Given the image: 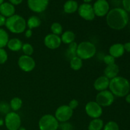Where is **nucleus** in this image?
<instances>
[{"mask_svg":"<svg viewBox=\"0 0 130 130\" xmlns=\"http://www.w3.org/2000/svg\"><path fill=\"white\" fill-rule=\"evenodd\" d=\"M126 101L128 104H130V93H128V95L126 96Z\"/></svg>","mask_w":130,"mask_h":130,"instance_id":"41","label":"nucleus"},{"mask_svg":"<svg viewBox=\"0 0 130 130\" xmlns=\"http://www.w3.org/2000/svg\"><path fill=\"white\" fill-rule=\"evenodd\" d=\"M22 50L23 53H24L25 55L27 56H31L34 53V48H33L32 45L30 43H24L22 45Z\"/></svg>","mask_w":130,"mask_h":130,"instance_id":"29","label":"nucleus"},{"mask_svg":"<svg viewBox=\"0 0 130 130\" xmlns=\"http://www.w3.org/2000/svg\"><path fill=\"white\" fill-rule=\"evenodd\" d=\"M18 66L22 71L29 72L32 71L36 67V62L31 56L23 55L18 60Z\"/></svg>","mask_w":130,"mask_h":130,"instance_id":"10","label":"nucleus"},{"mask_svg":"<svg viewBox=\"0 0 130 130\" xmlns=\"http://www.w3.org/2000/svg\"><path fill=\"white\" fill-rule=\"evenodd\" d=\"M83 1L85 3H90V2L92 1V0H83Z\"/></svg>","mask_w":130,"mask_h":130,"instance_id":"43","label":"nucleus"},{"mask_svg":"<svg viewBox=\"0 0 130 130\" xmlns=\"http://www.w3.org/2000/svg\"><path fill=\"white\" fill-rule=\"evenodd\" d=\"M23 43L20 39L17 38H11L9 39L6 46L11 52H19L22 48Z\"/></svg>","mask_w":130,"mask_h":130,"instance_id":"19","label":"nucleus"},{"mask_svg":"<svg viewBox=\"0 0 130 130\" xmlns=\"http://www.w3.org/2000/svg\"><path fill=\"white\" fill-rule=\"evenodd\" d=\"M74 111L68 105H62L58 107L55 112V117L59 123L67 122L73 116Z\"/></svg>","mask_w":130,"mask_h":130,"instance_id":"7","label":"nucleus"},{"mask_svg":"<svg viewBox=\"0 0 130 130\" xmlns=\"http://www.w3.org/2000/svg\"><path fill=\"white\" fill-rule=\"evenodd\" d=\"M104 126V121L100 118L93 119L88 126V130H102Z\"/></svg>","mask_w":130,"mask_h":130,"instance_id":"23","label":"nucleus"},{"mask_svg":"<svg viewBox=\"0 0 130 130\" xmlns=\"http://www.w3.org/2000/svg\"><path fill=\"white\" fill-rule=\"evenodd\" d=\"M79 5L75 0H67L63 6V11L66 13L72 14L78 10Z\"/></svg>","mask_w":130,"mask_h":130,"instance_id":"20","label":"nucleus"},{"mask_svg":"<svg viewBox=\"0 0 130 130\" xmlns=\"http://www.w3.org/2000/svg\"><path fill=\"white\" fill-rule=\"evenodd\" d=\"M44 44L46 47L50 50L57 49L62 44L60 36L52 33L48 34L44 38Z\"/></svg>","mask_w":130,"mask_h":130,"instance_id":"14","label":"nucleus"},{"mask_svg":"<svg viewBox=\"0 0 130 130\" xmlns=\"http://www.w3.org/2000/svg\"><path fill=\"white\" fill-rule=\"evenodd\" d=\"M115 59L116 58H114V57H113L112 56H111L109 54L104 56V58H103V61H104V62L107 65V66H109V65L116 63Z\"/></svg>","mask_w":130,"mask_h":130,"instance_id":"33","label":"nucleus"},{"mask_svg":"<svg viewBox=\"0 0 130 130\" xmlns=\"http://www.w3.org/2000/svg\"><path fill=\"white\" fill-rule=\"evenodd\" d=\"M59 122L55 116L52 114H45L40 118L38 123L39 130H58Z\"/></svg>","mask_w":130,"mask_h":130,"instance_id":"5","label":"nucleus"},{"mask_svg":"<svg viewBox=\"0 0 130 130\" xmlns=\"http://www.w3.org/2000/svg\"><path fill=\"white\" fill-rule=\"evenodd\" d=\"M68 105L69 106V107L71 108V109H72V110H74V109H76V108L78 107L79 105V102L78 100H76V99H72V100H71V101H70V102L69 103Z\"/></svg>","mask_w":130,"mask_h":130,"instance_id":"35","label":"nucleus"},{"mask_svg":"<svg viewBox=\"0 0 130 130\" xmlns=\"http://www.w3.org/2000/svg\"><path fill=\"white\" fill-rule=\"evenodd\" d=\"M124 52L125 50H124V45L121 43H115L110 46L109 50V55L112 56L115 58L122 57L124 53Z\"/></svg>","mask_w":130,"mask_h":130,"instance_id":"17","label":"nucleus"},{"mask_svg":"<svg viewBox=\"0 0 130 130\" xmlns=\"http://www.w3.org/2000/svg\"><path fill=\"white\" fill-rule=\"evenodd\" d=\"M19 130H26L25 128H24V127H20V128H19Z\"/></svg>","mask_w":130,"mask_h":130,"instance_id":"44","label":"nucleus"},{"mask_svg":"<svg viewBox=\"0 0 130 130\" xmlns=\"http://www.w3.org/2000/svg\"><path fill=\"white\" fill-rule=\"evenodd\" d=\"M124 45V50L127 52H129L130 53V42H127L125 44H123Z\"/></svg>","mask_w":130,"mask_h":130,"instance_id":"40","label":"nucleus"},{"mask_svg":"<svg viewBox=\"0 0 130 130\" xmlns=\"http://www.w3.org/2000/svg\"><path fill=\"white\" fill-rule=\"evenodd\" d=\"M32 34H33V32H32V30H31V29H28L27 30H25V38H31L32 36Z\"/></svg>","mask_w":130,"mask_h":130,"instance_id":"37","label":"nucleus"},{"mask_svg":"<svg viewBox=\"0 0 130 130\" xmlns=\"http://www.w3.org/2000/svg\"><path fill=\"white\" fill-rule=\"evenodd\" d=\"M122 4L123 6V9L126 12H130V0H123Z\"/></svg>","mask_w":130,"mask_h":130,"instance_id":"36","label":"nucleus"},{"mask_svg":"<svg viewBox=\"0 0 130 130\" xmlns=\"http://www.w3.org/2000/svg\"><path fill=\"white\" fill-rule=\"evenodd\" d=\"M119 72V67L116 63L114 64L107 66L104 71V75L105 77H107L109 79L114 78V77L118 76V74Z\"/></svg>","mask_w":130,"mask_h":130,"instance_id":"18","label":"nucleus"},{"mask_svg":"<svg viewBox=\"0 0 130 130\" xmlns=\"http://www.w3.org/2000/svg\"><path fill=\"white\" fill-rule=\"evenodd\" d=\"M5 27L11 33L22 34L26 30V20L21 15L15 14L6 19Z\"/></svg>","mask_w":130,"mask_h":130,"instance_id":"3","label":"nucleus"},{"mask_svg":"<svg viewBox=\"0 0 130 130\" xmlns=\"http://www.w3.org/2000/svg\"><path fill=\"white\" fill-rule=\"evenodd\" d=\"M4 122L8 130H19L21 127V118L16 112L10 111L5 115Z\"/></svg>","mask_w":130,"mask_h":130,"instance_id":"6","label":"nucleus"},{"mask_svg":"<svg viewBox=\"0 0 130 130\" xmlns=\"http://www.w3.org/2000/svg\"><path fill=\"white\" fill-rule=\"evenodd\" d=\"M9 39V35L6 30L0 28V48H4L6 46Z\"/></svg>","mask_w":130,"mask_h":130,"instance_id":"27","label":"nucleus"},{"mask_svg":"<svg viewBox=\"0 0 130 130\" xmlns=\"http://www.w3.org/2000/svg\"><path fill=\"white\" fill-rule=\"evenodd\" d=\"M6 20V18H5V17L3 16L2 15L0 14V28H1V27L5 25Z\"/></svg>","mask_w":130,"mask_h":130,"instance_id":"38","label":"nucleus"},{"mask_svg":"<svg viewBox=\"0 0 130 130\" xmlns=\"http://www.w3.org/2000/svg\"><path fill=\"white\" fill-rule=\"evenodd\" d=\"M0 14L5 18H9L15 14V7L10 2H3L0 5Z\"/></svg>","mask_w":130,"mask_h":130,"instance_id":"16","label":"nucleus"},{"mask_svg":"<svg viewBox=\"0 0 130 130\" xmlns=\"http://www.w3.org/2000/svg\"><path fill=\"white\" fill-rule=\"evenodd\" d=\"M93 6L95 16L103 17L110 11V5L107 0H96Z\"/></svg>","mask_w":130,"mask_h":130,"instance_id":"12","label":"nucleus"},{"mask_svg":"<svg viewBox=\"0 0 130 130\" xmlns=\"http://www.w3.org/2000/svg\"><path fill=\"white\" fill-rule=\"evenodd\" d=\"M114 101V95L110 90H104L99 91L96 96V102L102 107H107L113 104Z\"/></svg>","mask_w":130,"mask_h":130,"instance_id":"8","label":"nucleus"},{"mask_svg":"<svg viewBox=\"0 0 130 130\" xmlns=\"http://www.w3.org/2000/svg\"><path fill=\"white\" fill-rule=\"evenodd\" d=\"M60 38L62 43L66 44H69L74 42L76 39V34L72 30H67L61 34Z\"/></svg>","mask_w":130,"mask_h":130,"instance_id":"21","label":"nucleus"},{"mask_svg":"<svg viewBox=\"0 0 130 130\" xmlns=\"http://www.w3.org/2000/svg\"><path fill=\"white\" fill-rule=\"evenodd\" d=\"M83 65V60L77 56H76L70 60V67L74 71H77L80 70L82 68Z\"/></svg>","mask_w":130,"mask_h":130,"instance_id":"24","label":"nucleus"},{"mask_svg":"<svg viewBox=\"0 0 130 130\" xmlns=\"http://www.w3.org/2000/svg\"><path fill=\"white\" fill-rule=\"evenodd\" d=\"M3 124H5V122H4V120L2 119V118H0V126H2Z\"/></svg>","mask_w":130,"mask_h":130,"instance_id":"42","label":"nucleus"},{"mask_svg":"<svg viewBox=\"0 0 130 130\" xmlns=\"http://www.w3.org/2000/svg\"><path fill=\"white\" fill-rule=\"evenodd\" d=\"M110 79L105 76H102L98 77L93 83V87L96 91H102L107 90L109 86Z\"/></svg>","mask_w":130,"mask_h":130,"instance_id":"15","label":"nucleus"},{"mask_svg":"<svg viewBox=\"0 0 130 130\" xmlns=\"http://www.w3.org/2000/svg\"><path fill=\"white\" fill-rule=\"evenodd\" d=\"M59 128L61 130H73V126L67 121L60 123Z\"/></svg>","mask_w":130,"mask_h":130,"instance_id":"34","label":"nucleus"},{"mask_svg":"<svg viewBox=\"0 0 130 130\" xmlns=\"http://www.w3.org/2000/svg\"><path fill=\"white\" fill-rule=\"evenodd\" d=\"M109 88L114 96L123 97L129 93L130 83L125 77L117 76L110 80Z\"/></svg>","mask_w":130,"mask_h":130,"instance_id":"2","label":"nucleus"},{"mask_svg":"<svg viewBox=\"0 0 130 130\" xmlns=\"http://www.w3.org/2000/svg\"><path fill=\"white\" fill-rule=\"evenodd\" d=\"M22 100L20 98L14 97L10 100V106L13 111L16 112L21 109L22 106Z\"/></svg>","mask_w":130,"mask_h":130,"instance_id":"26","label":"nucleus"},{"mask_svg":"<svg viewBox=\"0 0 130 130\" xmlns=\"http://www.w3.org/2000/svg\"><path fill=\"white\" fill-rule=\"evenodd\" d=\"M79 15L83 19L87 21H92L95 19V15L93 6L90 3H83L80 5L77 10Z\"/></svg>","mask_w":130,"mask_h":130,"instance_id":"11","label":"nucleus"},{"mask_svg":"<svg viewBox=\"0 0 130 130\" xmlns=\"http://www.w3.org/2000/svg\"><path fill=\"white\" fill-rule=\"evenodd\" d=\"M103 130H119V127L116 122L110 121L104 124Z\"/></svg>","mask_w":130,"mask_h":130,"instance_id":"30","label":"nucleus"},{"mask_svg":"<svg viewBox=\"0 0 130 130\" xmlns=\"http://www.w3.org/2000/svg\"><path fill=\"white\" fill-rule=\"evenodd\" d=\"M9 2L13 5L14 6L15 5H19L21 4L23 2V0H8Z\"/></svg>","mask_w":130,"mask_h":130,"instance_id":"39","label":"nucleus"},{"mask_svg":"<svg viewBox=\"0 0 130 130\" xmlns=\"http://www.w3.org/2000/svg\"><path fill=\"white\" fill-rule=\"evenodd\" d=\"M3 2H4V0H0V5H1Z\"/></svg>","mask_w":130,"mask_h":130,"instance_id":"45","label":"nucleus"},{"mask_svg":"<svg viewBox=\"0 0 130 130\" xmlns=\"http://www.w3.org/2000/svg\"><path fill=\"white\" fill-rule=\"evenodd\" d=\"M50 0H27V6L32 11L40 13L46 10Z\"/></svg>","mask_w":130,"mask_h":130,"instance_id":"13","label":"nucleus"},{"mask_svg":"<svg viewBox=\"0 0 130 130\" xmlns=\"http://www.w3.org/2000/svg\"><path fill=\"white\" fill-rule=\"evenodd\" d=\"M77 44L76 42H73V43H71L69 44L68 48L66 50V57L71 60V58L73 57H76V52H77Z\"/></svg>","mask_w":130,"mask_h":130,"instance_id":"25","label":"nucleus"},{"mask_svg":"<svg viewBox=\"0 0 130 130\" xmlns=\"http://www.w3.org/2000/svg\"><path fill=\"white\" fill-rule=\"evenodd\" d=\"M8 58V53L4 48H0V64H4Z\"/></svg>","mask_w":130,"mask_h":130,"instance_id":"32","label":"nucleus"},{"mask_svg":"<svg viewBox=\"0 0 130 130\" xmlns=\"http://www.w3.org/2000/svg\"><path fill=\"white\" fill-rule=\"evenodd\" d=\"M52 34L60 36L63 33V27L59 22H53L50 27Z\"/></svg>","mask_w":130,"mask_h":130,"instance_id":"28","label":"nucleus"},{"mask_svg":"<svg viewBox=\"0 0 130 130\" xmlns=\"http://www.w3.org/2000/svg\"><path fill=\"white\" fill-rule=\"evenodd\" d=\"M85 112L92 119L100 118L102 115V107L96 101H90L85 105Z\"/></svg>","mask_w":130,"mask_h":130,"instance_id":"9","label":"nucleus"},{"mask_svg":"<svg viewBox=\"0 0 130 130\" xmlns=\"http://www.w3.org/2000/svg\"><path fill=\"white\" fill-rule=\"evenodd\" d=\"M10 109H11V108H10V104L5 102H0V113L1 114L6 115L8 113L10 112Z\"/></svg>","mask_w":130,"mask_h":130,"instance_id":"31","label":"nucleus"},{"mask_svg":"<svg viewBox=\"0 0 130 130\" xmlns=\"http://www.w3.org/2000/svg\"><path fill=\"white\" fill-rule=\"evenodd\" d=\"M129 16L128 12L121 8H114L110 10L106 15V22L108 26L114 30H121L128 24Z\"/></svg>","mask_w":130,"mask_h":130,"instance_id":"1","label":"nucleus"},{"mask_svg":"<svg viewBox=\"0 0 130 130\" xmlns=\"http://www.w3.org/2000/svg\"><path fill=\"white\" fill-rule=\"evenodd\" d=\"M27 27L29 29H36V28L39 27L41 24V20L36 15H32L30 16L27 20L26 21Z\"/></svg>","mask_w":130,"mask_h":130,"instance_id":"22","label":"nucleus"},{"mask_svg":"<svg viewBox=\"0 0 130 130\" xmlns=\"http://www.w3.org/2000/svg\"><path fill=\"white\" fill-rule=\"evenodd\" d=\"M96 52L95 44L90 41H82L77 44L76 55L81 59L88 60L93 58Z\"/></svg>","mask_w":130,"mask_h":130,"instance_id":"4","label":"nucleus"}]
</instances>
